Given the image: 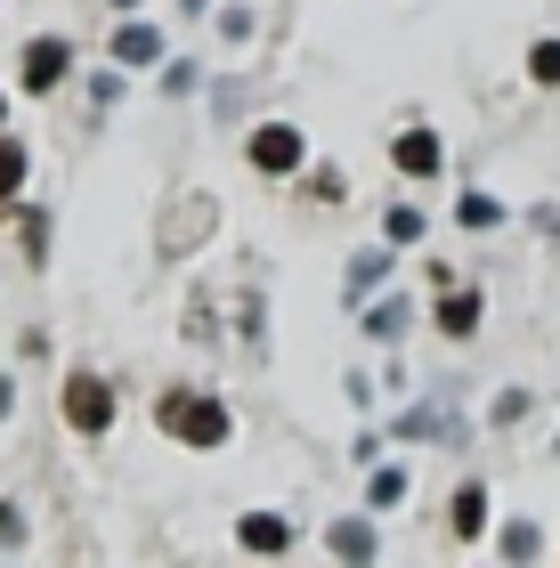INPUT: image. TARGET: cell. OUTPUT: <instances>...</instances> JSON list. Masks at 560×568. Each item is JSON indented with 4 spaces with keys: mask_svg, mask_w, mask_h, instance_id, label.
Masks as SVG:
<instances>
[{
    "mask_svg": "<svg viewBox=\"0 0 560 568\" xmlns=\"http://www.w3.org/2000/svg\"><path fill=\"white\" fill-rule=\"evenodd\" d=\"M155 423H163V438H180V447H227V430H236V415H227V406L212 398V390H180V382H171V390L155 398Z\"/></svg>",
    "mask_w": 560,
    "mask_h": 568,
    "instance_id": "obj_1",
    "label": "cell"
},
{
    "mask_svg": "<svg viewBox=\"0 0 560 568\" xmlns=\"http://www.w3.org/2000/svg\"><path fill=\"white\" fill-rule=\"evenodd\" d=\"M244 163L261 171V179H293L301 163H309V139H301L293 122H261V131L244 139Z\"/></svg>",
    "mask_w": 560,
    "mask_h": 568,
    "instance_id": "obj_2",
    "label": "cell"
},
{
    "mask_svg": "<svg viewBox=\"0 0 560 568\" xmlns=\"http://www.w3.org/2000/svg\"><path fill=\"white\" fill-rule=\"evenodd\" d=\"M65 423L82 430V438H106V423H114V390L98 382L90 366L82 374H65Z\"/></svg>",
    "mask_w": 560,
    "mask_h": 568,
    "instance_id": "obj_3",
    "label": "cell"
},
{
    "mask_svg": "<svg viewBox=\"0 0 560 568\" xmlns=\"http://www.w3.org/2000/svg\"><path fill=\"white\" fill-rule=\"evenodd\" d=\"M390 171H398V179H439V171H447V146H439V131H398V146H390Z\"/></svg>",
    "mask_w": 560,
    "mask_h": 568,
    "instance_id": "obj_4",
    "label": "cell"
},
{
    "mask_svg": "<svg viewBox=\"0 0 560 568\" xmlns=\"http://www.w3.org/2000/svg\"><path fill=\"white\" fill-rule=\"evenodd\" d=\"M325 545H334L342 568H374L381 560V536H374V520H358V511H342V520L325 528Z\"/></svg>",
    "mask_w": 560,
    "mask_h": 568,
    "instance_id": "obj_5",
    "label": "cell"
},
{
    "mask_svg": "<svg viewBox=\"0 0 560 568\" xmlns=\"http://www.w3.org/2000/svg\"><path fill=\"white\" fill-rule=\"evenodd\" d=\"M65 65H73V49H65L58 33H41V41H24V65H17V73H24V90L41 98V90L65 82Z\"/></svg>",
    "mask_w": 560,
    "mask_h": 568,
    "instance_id": "obj_6",
    "label": "cell"
},
{
    "mask_svg": "<svg viewBox=\"0 0 560 568\" xmlns=\"http://www.w3.org/2000/svg\"><path fill=\"white\" fill-rule=\"evenodd\" d=\"M236 545H244L252 560H276V552H293V520H285V511H244V520H236Z\"/></svg>",
    "mask_w": 560,
    "mask_h": 568,
    "instance_id": "obj_7",
    "label": "cell"
},
{
    "mask_svg": "<svg viewBox=\"0 0 560 568\" xmlns=\"http://www.w3.org/2000/svg\"><path fill=\"white\" fill-rule=\"evenodd\" d=\"M106 49H114V65H163V33H155V24H139V17H122Z\"/></svg>",
    "mask_w": 560,
    "mask_h": 568,
    "instance_id": "obj_8",
    "label": "cell"
},
{
    "mask_svg": "<svg viewBox=\"0 0 560 568\" xmlns=\"http://www.w3.org/2000/svg\"><path fill=\"white\" fill-rule=\"evenodd\" d=\"M479 317H488V301H479L471 284H447V301H439V333H447V342H471Z\"/></svg>",
    "mask_w": 560,
    "mask_h": 568,
    "instance_id": "obj_9",
    "label": "cell"
},
{
    "mask_svg": "<svg viewBox=\"0 0 560 568\" xmlns=\"http://www.w3.org/2000/svg\"><path fill=\"white\" fill-rule=\"evenodd\" d=\"M496 552H503V568H537V560H544V528H537V520H503Z\"/></svg>",
    "mask_w": 560,
    "mask_h": 568,
    "instance_id": "obj_10",
    "label": "cell"
},
{
    "mask_svg": "<svg viewBox=\"0 0 560 568\" xmlns=\"http://www.w3.org/2000/svg\"><path fill=\"white\" fill-rule=\"evenodd\" d=\"M447 528L471 545V536L488 528V487H455V504H447Z\"/></svg>",
    "mask_w": 560,
    "mask_h": 568,
    "instance_id": "obj_11",
    "label": "cell"
},
{
    "mask_svg": "<svg viewBox=\"0 0 560 568\" xmlns=\"http://www.w3.org/2000/svg\"><path fill=\"white\" fill-rule=\"evenodd\" d=\"M381 276H390V252H349V308H358L366 293H381Z\"/></svg>",
    "mask_w": 560,
    "mask_h": 568,
    "instance_id": "obj_12",
    "label": "cell"
},
{
    "mask_svg": "<svg viewBox=\"0 0 560 568\" xmlns=\"http://www.w3.org/2000/svg\"><path fill=\"white\" fill-rule=\"evenodd\" d=\"M455 220H464V227H471V236H488V227H503V220H512V212H503V203H496L488 187H464V203H455Z\"/></svg>",
    "mask_w": 560,
    "mask_h": 568,
    "instance_id": "obj_13",
    "label": "cell"
},
{
    "mask_svg": "<svg viewBox=\"0 0 560 568\" xmlns=\"http://www.w3.org/2000/svg\"><path fill=\"white\" fill-rule=\"evenodd\" d=\"M24 179H33V154H24V139H0V203H17Z\"/></svg>",
    "mask_w": 560,
    "mask_h": 568,
    "instance_id": "obj_14",
    "label": "cell"
},
{
    "mask_svg": "<svg viewBox=\"0 0 560 568\" xmlns=\"http://www.w3.org/2000/svg\"><path fill=\"white\" fill-rule=\"evenodd\" d=\"M17 252L33 268H49V212H41V203H33V212H17Z\"/></svg>",
    "mask_w": 560,
    "mask_h": 568,
    "instance_id": "obj_15",
    "label": "cell"
},
{
    "mask_svg": "<svg viewBox=\"0 0 560 568\" xmlns=\"http://www.w3.org/2000/svg\"><path fill=\"white\" fill-rule=\"evenodd\" d=\"M406 317H415V301L390 293V301H374V308H366V333H374V342H390V333H406Z\"/></svg>",
    "mask_w": 560,
    "mask_h": 568,
    "instance_id": "obj_16",
    "label": "cell"
},
{
    "mask_svg": "<svg viewBox=\"0 0 560 568\" xmlns=\"http://www.w3.org/2000/svg\"><path fill=\"white\" fill-rule=\"evenodd\" d=\"M366 504H374V511H398V504H406V471H398V463H374Z\"/></svg>",
    "mask_w": 560,
    "mask_h": 568,
    "instance_id": "obj_17",
    "label": "cell"
},
{
    "mask_svg": "<svg viewBox=\"0 0 560 568\" xmlns=\"http://www.w3.org/2000/svg\"><path fill=\"white\" fill-rule=\"evenodd\" d=\"M422 227H430V220L415 212V203H398V212H390V220H381V236H390V244L406 252V244H422Z\"/></svg>",
    "mask_w": 560,
    "mask_h": 568,
    "instance_id": "obj_18",
    "label": "cell"
},
{
    "mask_svg": "<svg viewBox=\"0 0 560 568\" xmlns=\"http://www.w3.org/2000/svg\"><path fill=\"white\" fill-rule=\"evenodd\" d=\"M528 82H537V90H560V41H537V49H528Z\"/></svg>",
    "mask_w": 560,
    "mask_h": 568,
    "instance_id": "obj_19",
    "label": "cell"
},
{
    "mask_svg": "<svg viewBox=\"0 0 560 568\" xmlns=\"http://www.w3.org/2000/svg\"><path fill=\"white\" fill-rule=\"evenodd\" d=\"M24 536H33V520H24V504H0V552H24Z\"/></svg>",
    "mask_w": 560,
    "mask_h": 568,
    "instance_id": "obj_20",
    "label": "cell"
},
{
    "mask_svg": "<svg viewBox=\"0 0 560 568\" xmlns=\"http://www.w3.org/2000/svg\"><path fill=\"white\" fill-rule=\"evenodd\" d=\"M528 406H537V398H528V390H503V398L488 406V415H496V430H512V423H528Z\"/></svg>",
    "mask_w": 560,
    "mask_h": 568,
    "instance_id": "obj_21",
    "label": "cell"
},
{
    "mask_svg": "<svg viewBox=\"0 0 560 568\" xmlns=\"http://www.w3.org/2000/svg\"><path fill=\"white\" fill-rule=\"evenodd\" d=\"M220 33L227 41H252V9H244V0H227V9H220Z\"/></svg>",
    "mask_w": 560,
    "mask_h": 568,
    "instance_id": "obj_22",
    "label": "cell"
},
{
    "mask_svg": "<svg viewBox=\"0 0 560 568\" xmlns=\"http://www.w3.org/2000/svg\"><path fill=\"white\" fill-rule=\"evenodd\" d=\"M90 98H98V106H122V98H131V90H122V65H106V73H98V82H90Z\"/></svg>",
    "mask_w": 560,
    "mask_h": 568,
    "instance_id": "obj_23",
    "label": "cell"
},
{
    "mask_svg": "<svg viewBox=\"0 0 560 568\" xmlns=\"http://www.w3.org/2000/svg\"><path fill=\"white\" fill-rule=\"evenodd\" d=\"M187 90H195V65L171 58V65H163V98H187Z\"/></svg>",
    "mask_w": 560,
    "mask_h": 568,
    "instance_id": "obj_24",
    "label": "cell"
},
{
    "mask_svg": "<svg viewBox=\"0 0 560 568\" xmlns=\"http://www.w3.org/2000/svg\"><path fill=\"white\" fill-rule=\"evenodd\" d=\"M9 406H17V374H0V423H9Z\"/></svg>",
    "mask_w": 560,
    "mask_h": 568,
    "instance_id": "obj_25",
    "label": "cell"
},
{
    "mask_svg": "<svg viewBox=\"0 0 560 568\" xmlns=\"http://www.w3.org/2000/svg\"><path fill=\"white\" fill-rule=\"evenodd\" d=\"M0 122H9V98H0ZM0 139H9V131H0Z\"/></svg>",
    "mask_w": 560,
    "mask_h": 568,
    "instance_id": "obj_26",
    "label": "cell"
},
{
    "mask_svg": "<svg viewBox=\"0 0 560 568\" xmlns=\"http://www.w3.org/2000/svg\"><path fill=\"white\" fill-rule=\"evenodd\" d=\"M187 9H212V0H187Z\"/></svg>",
    "mask_w": 560,
    "mask_h": 568,
    "instance_id": "obj_27",
    "label": "cell"
},
{
    "mask_svg": "<svg viewBox=\"0 0 560 568\" xmlns=\"http://www.w3.org/2000/svg\"><path fill=\"white\" fill-rule=\"evenodd\" d=\"M114 9H139V0H114Z\"/></svg>",
    "mask_w": 560,
    "mask_h": 568,
    "instance_id": "obj_28",
    "label": "cell"
},
{
    "mask_svg": "<svg viewBox=\"0 0 560 568\" xmlns=\"http://www.w3.org/2000/svg\"><path fill=\"white\" fill-rule=\"evenodd\" d=\"M552 455H560V438H552Z\"/></svg>",
    "mask_w": 560,
    "mask_h": 568,
    "instance_id": "obj_29",
    "label": "cell"
}]
</instances>
